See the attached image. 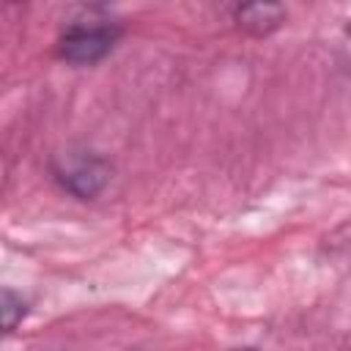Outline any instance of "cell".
<instances>
[{
    "label": "cell",
    "mask_w": 351,
    "mask_h": 351,
    "mask_svg": "<svg viewBox=\"0 0 351 351\" xmlns=\"http://www.w3.org/2000/svg\"><path fill=\"white\" fill-rule=\"evenodd\" d=\"M244 351H252V348H244Z\"/></svg>",
    "instance_id": "obj_6"
},
{
    "label": "cell",
    "mask_w": 351,
    "mask_h": 351,
    "mask_svg": "<svg viewBox=\"0 0 351 351\" xmlns=\"http://www.w3.org/2000/svg\"><path fill=\"white\" fill-rule=\"evenodd\" d=\"M3 326H5V332H14L16 329V324L22 321V315H25V299L19 296V293H14V291H3Z\"/></svg>",
    "instance_id": "obj_4"
},
{
    "label": "cell",
    "mask_w": 351,
    "mask_h": 351,
    "mask_svg": "<svg viewBox=\"0 0 351 351\" xmlns=\"http://www.w3.org/2000/svg\"><path fill=\"white\" fill-rule=\"evenodd\" d=\"M121 30L115 25H110L107 19L90 22V25H71L60 41H58V55L69 63L77 66H90L96 60H101L118 41Z\"/></svg>",
    "instance_id": "obj_1"
},
{
    "label": "cell",
    "mask_w": 351,
    "mask_h": 351,
    "mask_svg": "<svg viewBox=\"0 0 351 351\" xmlns=\"http://www.w3.org/2000/svg\"><path fill=\"white\" fill-rule=\"evenodd\" d=\"M55 178L80 200H90L104 189L110 167L90 154H66L55 162Z\"/></svg>",
    "instance_id": "obj_2"
},
{
    "label": "cell",
    "mask_w": 351,
    "mask_h": 351,
    "mask_svg": "<svg viewBox=\"0 0 351 351\" xmlns=\"http://www.w3.org/2000/svg\"><path fill=\"white\" fill-rule=\"evenodd\" d=\"M348 41H351V25H348Z\"/></svg>",
    "instance_id": "obj_5"
},
{
    "label": "cell",
    "mask_w": 351,
    "mask_h": 351,
    "mask_svg": "<svg viewBox=\"0 0 351 351\" xmlns=\"http://www.w3.org/2000/svg\"><path fill=\"white\" fill-rule=\"evenodd\" d=\"M282 8L280 5H271V3H252V5H241L236 11V19L244 30L255 33V36H263L269 30H274L280 22H282Z\"/></svg>",
    "instance_id": "obj_3"
}]
</instances>
